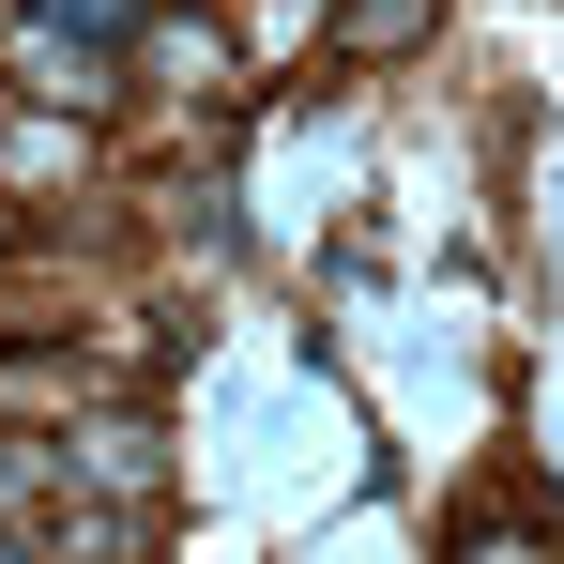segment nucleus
I'll return each mask as SVG.
<instances>
[{
    "instance_id": "f257e3e1",
    "label": "nucleus",
    "mask_w": 564,
    "mask_h": 564,
    "mask_svg": "<svg viewBox=\"0 0 564 564\" xmlns=\"http://www.w3.org/2000/svg\"><path fill=\"white\" fill-rule=\"evenodd\" d=\"M550 534H564V503H550V488H519V473L473 488V503H443V550H550Z\"/></svg>"
},
{
    "instance_id": "f03ea898",
    "label": "nucleus",
    "mask_w": 564,
    "mask_h": 564,
    "mask_svg": "<svg viewBox=\"0 0 564 564\" xmlns=\"http://www.w3.org/2000/svg\"><path fill=\"white\" fill-rule=\"evenodd\" d=\"M427 31H443V0H321V46L336 62H412Z\"/></svg>"
},
{
    "instance_id": "7ed1b4c3",
    "label": "nucleus",
    "mask_w": 564,
    "mask_h": 564,
    "mask_svg": "<svg viewBox=\"0 0 564 564\" xmlns=\"http://www.w3.org/2000/svg\"><path fill=\"white\" fill-rule=\"evenodd\" d=\"M31 184H93V138L77 122H0V198H31Z\"/></svg>"
}]
</instances>
